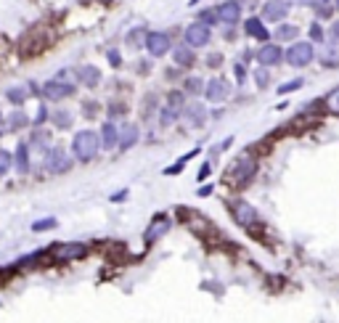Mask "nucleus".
<instances>
[{"label": "nucleus", "instance_id": "obj_8", "mask_svg": "<svg viewBox=\"0 0 339 323\" xmlns=\"http://www.w3.org/2000/svg\"><path fill=\"white\" fill-rule=\"evenodd\" d=\"M231 93H233V85L225 77H212L204 85V98L210 101V104H225V101L231 98Z\"/></svg>", "mask_w": 339, "mask_h": 323}, {"label": "nucleus", "instance_id": "obj_23", "mask_svg": "<svg viewBox=\"0 0 339 323\" xmlns=\"http://www.w3.org/2000/svg\"><path fill=\"white\" fill-rule=\"evenodd\" d=\"M27 125H32V119L27 117V112H22V109H16V112L8 114V119H6V130L8 133H19V130H24Z\"/></svg>", "mask_w": 339, "mask_h": 323}, {"label": "nucleus", "instance_id": "obj_39", "mask_svg": "<svg viewBox=\"0 0 339 323\" xmlns=\"http://www.w3.org/2000/svg\"><path fill=\"white\" fill-rule=\"evenodd\" d=\"M199 24H204V27H210V30H212V27L218 24V14H215V11H202L199 14Z\"/></svg>", "mask_w": 339, "mask_h": 323}, {"label": "nucleus", "instance_id": "obj_17", "mask_svg": "<svg viewBox=\"0 0 339 323\" xmlns=\"http://www.w3.org/2000/svg\"><path fill=\"white\" fill-rule=\"evenodd\" d=\"M98 135H101V149L114 151L117 143H119V125L111 122V119H106V122L101 125V133Z\"/></svg>", "mask_w": 339, "mask_h": 323}, {"label": "nucleus", "instance_id": "obj_10", "mask_svg": "<svg viewBox=\"0 0 339 323\" xmlns=\"http://www.w3.org/2000/svg\"><path fill=\"white\" fill-rule=\"evenodd\" d=\"M212 40V30L210 27H204L199 22H194V24H188L186 27V32H183V43L188 45V48H207Z\"/></svg>", "mask_w": 339, "mask_h": 323}, {"label": "nucleus", "instance_id": "obj_28", "mask_svg": "<svg viewBox=\"0 0 339 323\" xmlns=\"http://www.w3.org/2000/svg\"><path fill=\"white\" fill-rule=\"evenodd\" d=\"M27 96H30V90H27L24 85H16V88H8V93H6V98L8 101H11V104L19 109V106H22L24 104V101H27Z\"/></svg>", "mask_w": 339, "mask_h": 323}, {"label": "nucleus", "instance_id": "obj_18", "mask_svg": "<svg viewBox=\"0 0 339 323\" xmlns=\"http://www.w3.org/2000/svg\"><path fill=\"white\" fill-rule=\"evenodd\" d=\"M74 75H77V82L85 88H98L101 85V69L93 67V64H82V67L74 69Z\"/></svg>", "mask_w": 339, "mask_h": 323}, {"label": "nucleus", "instance_id": "obj_3", "mask_svg": "<svg viewBox=\"0 0 339 323\" xmlns=\"http://www.w3.org/2000/svg\"><path fill=\"white\" fill-rule=\"evenodd\" d=\"M88 252L90 249L80 241H61V244H53L51 249H45V254H48L53 262H74V260L88 257Z\"/></svg>", "mask_w": 339, "mask_h": 323}, {"label": "nucleus", "instance_id": "obj_50", "mask_svg": "<svg viewBox=\"0 0 339 323\" xmlns=\"http://www.w3.org/2000/svg\"><path fill=\"white\" fill-rule=\"evenodd\" d=\"M196 3H202V0H191V6H196Z\"/></svg>", "mask_w": 339, "mask_h": 323}, {"label": "nucleus", "instance_id": "obj_20", "mask_svg": "<svg viewBox=\"0 0 339 323\" xmlns=\"http://www.w3.org/2000/svg\"><path fill=\"white\" fill-rule=\"evenodd\" d=\"M14 167L27 175L32 170V156H30V143H19L16 146V151H14Z\"/></svg>", "mask_w": 339, "mask_h": 323}, {"label": "nucleus", "instance_id": "obj_49", "mask_svg": "<svg viewBox=\"0 0 339 323\" xmlns=\"http://www.w3.org/2000/svg\"><path fill=\"white\" fill-rule=\"evenodd\" d=\"M334 8H336V11H339V0H334Z\"/></svg>", "mask_w": 339, "mask_h": 323}, {"label": "nucleus", "instance_id": "obj_6", "mask_svg": "<svg viewBox=\"0 0 339 323\" xmlns=\"http://www.w3.org/2000/svg\"><path fill=\"white\" fill-rule=\"evenodd\" d=\"M143 45H146V51H148L151 59H162V56H167V53L173 51V38H169L167 32H162V30H154V32H146Z\"/></svg>", "mask_w": 339, "mask_h": 323}, {"label": "nucleus", "instance_id": "obj_24", "mask_svg": "<svg viewBox=\"0 0 339 323\" xmlns=\"http://www.w3.org/2000/svg\"><path fill=\"white\" fill-rule=\"evenodd\" d=\"M162 106H167L169 112H175L178 117H181V109L186 106V93H183V90H169V93H167V101H164Z\"/></svg>", "mask_w": 339, "mask_h": 323}, {"label": "nucleus", "instance_id": "obj_11", "mask_svg": "<svg viewBox=\"0 0 339 323\" xmlns=\"http://www.w3.org/2000/svg\"><path fill=\"white\" fill-rule=\"evenodd\" d=\"M40 96H43L45 101H51V104H59V101L74 96V85H69V82H64V80H59V77H53V80H48V82L40 88Z\"/></svg>", "mask_w": 339, "mask_h": 323}, {"label": "nucleus", "instance_id": "obj_4", "mask_svg": "<svg viewBox=\"0 0 339 323\" xmlns=\"http://www.w3.org/2000/svg\"><path fill=\"white\" fill-rule=\"evenodd\" d=\"M313 59H315V48L310 40H294L284 53V61L294 69H305L307 64H313Z\"/></svg>", "mask_w": 339, "mask_h": 323}, {"label": "nucleus", "instance_id": "obj_44", "mask_svg": "<svg viewBox=\"0 0 339 323\" xmlns=\"http://www.w3.org/2000/svg\"><path fill=\"white\" fill-rule=\"evenodd\" d=\"M223 64V56L220 53H210V59H207V67H212V69H218Z\"/></svg>", "mask_w": 339, "mask_h": 323}, {"label": "nucleus", "instance_id": "obj_9", "mask_svg": "<svg viewBox=\"0 0 339 323\" xmlns=\"http://www.w3.org/2000/svg\"><path fill=\"white\" fill-rule=\"evenodd\" d=\"M289 11H291L289 0H265L262 8H260V19L270 22V24H281L289 16Z\"/></svg>", "mask_w": 339, "mask_h": 323}, {"label": "nucleus", "instance_id": "obj_26", "mask_svg": "<svg viewBox=\"0 0 339 323\" xmlns=\"http://www.w3.org/2000/svg\"><path fill=\"white\" fill-rule=\"evenodd\" d=\"M183 93H186V96H202V93H204V80L196 77V75L186 77V80H183Z\"/></svg>", "mask_w": 339, "mask_h": 323}, {"label": "nucleus", "instance_id": "obj_46", "mask_svg": "<svg viewBox=\"0 0 339 323\" xmlns=\"http://www.w3.org/2000/svg\"><path fill=\"white\" fill-rule=\"evenodd\" d=\"M233 143V138H225V141H220L218 146H215V149H212V154H220V151H225V149H228V146Z\"/></svg>", "mask_w": 339, "mask_h": 323}, {"label": "nucleus", "instance_id": "obj_37", "mask_svg": "<svg viewBox=\"0 0 339 323\" xmlns=\"http://www.w3.org/2000/svg\"><path fill=\"white\" fill-rule=\"evenodd\" d=\"M48 106H45V104H40V106H37V117L32 119V127H43L45 122H48Z\"/></svg>", "mask_w": 339, "mask_h": 323}, {"label": "nucleus", "instance_id": "obj_52", "mask_svg": "<svg viewBox=\"0 0 339 323\" xmlns=\"http://www.w3.org/2000/svg\"><path fill=\"white\" fill-rule=\"evenodd\" d=\"M0 119H3V117H0Z\"/></svg>", "mask_w": 339, "mask_h": 323}, {"label": "nucleus", "instance_id": "obj_35", "mask_svg": "<svg viewBox=\"0 0 339 323\" xmlns=\"http://www.w3.org/2000/svg\"><path fill=\"white\" fill-rule=\"evenodd\" d=\"M302 85H305V80H302V77H294V80H289L286 85H281V88H278V93H281V96H286V93H294V90H299Z\"/></svg>", "mask_w": 339, "mask_h": 323}, {"label": "nucleus", "instance_id": "obj_42", "mask_svg": "<svg viewBox=\"0 0 339 323\" xmlns=\"http://www.w3.org/2000/svg\"><path fill=\"white\" fill-rule=\"evenodd\" d=\"M210 175H212V164H210V162H204L202 167H199V172H196V180L202 183V180H207V178H210Z\"/></svg>", "mask_w": 339, "mask_h": 323}, {"label": "nucleus", "instance_id": "obj_38", "mask_svg": "<svg viewBox=\"0 0 339 323\" xmlns=\"http://www.w3.org/2000/svg\"><path fill=\"white\" fill-rule=\"evenodd\" d=\"M254 82H257V88H268V82H270V72L265 67H260L257 72H254Z\"/></svg>", "mask_w": 339, "mask_h": 323}, {"label": "nucleus", "instance_id": "obj_48", "mask_svg": "<svg viewBox=\"0 0 339 323\" xmlns=\"http://www.w3.org/2000/svg\"><path fill=\"white\" fill-rule=\"evenodd\" d=\"M212 188H215L212 183H204V186L199 188V196H210V193H212Z\"/></svg>", "mask_w": 339, "mask_h": 323}, {"label": "nucleus", "instance_id": "obj_43", "mask_svg": "<svg viewBox=\"0 0 339 323\" xmlns=\"http://www.w3.org/2000/svg\"><path fill=\"white\" fill-rule=\"evenodd\" d=\"M106 59H109L111 67H122V53H119V51H109Z\"/></svg>", "mask_w": 339, "mask_h": 323}, {"label": "nucleus", "instance_id": "obj_14", "mask_svg": "<svg viewBox=\"0 0 339 323\" xmlns=\"http://www.w3.org/2000/svg\"><path fill=\"white\" fill-rule=\"evenodd\" d=\"M257 61H260V67H278V64H284V48L276 43H262V48L257 51Z\"/></svg>", "mask_w": 339, "mask_h": 323}, {"label": "nucleus", "instance_id": "obj_2", "mask_svg": "<svg viewBox=\"0 0 339 323\" xmlns=\"http://www.w3.org/2000/svg\"><path fill=\"white\" fill-rule=\"evenodd\" d=\"M72 156L77 162H82V164H88V162H93L98 156V151H101V135L96 133V130H77L74 133V138H72Z\"/></svg>", "mask_w": 339, "mask_h": 323}, {"label": "nucleus", "instance_id": "obj_21", "mask_svg": "<svg viewBox=\"0 0 339 323\" xmlns=\"http://www.w3.org/2000/svg\"><path fill=\"white\" fill-rule=\"evenodd\" d=\"M167 228H169V220H167V217H156V220H154V223H151V225H148V230H146V236H143V241H146L148 246H151V244L156 241V238H162V236L167 233Z\"/></svg>", "mask_w": 339, "mask_h": 323}, {"label": "nucleus", "instance_id": "obj_29", "mask_svg": "<svg viewBox=\"0 0 339 323\" xmlns=\"http://www.w3.org/2000/svg\"><path fill=\"white\" fill-rule=\"evenodd\" d=\"M196 154H199V149L188 151L186 156H181V159H178V162H173V164H169V167L164 170V175H178V172H183V167H186V162H191V159H194V156H196Z\"/></svg>", "mask_w": 339, "mask_h": 323}, {"label": "nucleus", "instance_id": "obj_47", "mask_svg": "<svg viewBox=\"0 0 339 323\" xmlns=\"http://www.w3.org/2000/svg\"><path fill=\"white\" fill-rule=\"evenodd\" d=\"M127 196H130V191L125 188V191H119V193H111V196H109V199H111V201H114V204H117V201H125Z\"/></svg>", "mask_w": 339, "mask_h": 323}, {"label": "nucleus", "instance_id": "obj_12", "mask_svg": "<svg viewBox=\"0 0 339 323\" xmlns=\"http://www.w3.org/2000/svg\"><path fill=\"white\" fill-rule=\"evenodd\" d=\"M178 119H183V122L188 127H202L207 122V104H202V101H194V104H186L181 109V117Z\"/></svg>", "mask_w": 339, "mask_h": 323}, {"label": "nucleus", "instance_id": "obj_15", "mask_svg": "<svg viewBox=\"0 0 339 323\" xmlns=\"http://www.w3.org/2000/svg\"><path fill=\"white\" fill-rule=\"evenodd\" d=\"M244 35L252 38V40H260V43L270 40V32L265 30V22H262L260 16H249V19H244Z\"/></svg>", "mask_w": 339, "mask_h": 323}, {"label": "nucleus", "instance_id": "obj_1", "mask_svg": "<svg viewBox=\"0 0 339 323\" xmlns=\"http://www.w3.org/2000/svg\"><path fill=\"white\" fill-rule=\"evenodd\" d=\"M254 172H257V156H254L252 151H241L236 159L228 164L225 180H228L233 188H244L254 178Z\"/></svg>", "mask_w": 339, "mask_h": 323}, {"label": "nucleus", "instance_id": "obj_32", "mask_svg": "<svg viewBox=\"0 0 339 323\" xmlns=\"http://www.w3.org/2000/svg\"><path fill=\"white\" fill-rule=\"evenodd\" d=\"M56 225H59V220H56V217H43V220H35V223H32V230H35V233H45V230H53Z\"/></svg>", "mask_w": 339, "mask_h": 323}, {"label": "nucleus", "instance_id": "obj_33", "mask_svg": "<svg viewBox=\"0 0 339 323\" xmlns=\"http://www.w3.org/2000/svg\"><path fill=\"white\" fill-rule=\"evenodd\" d=\"M326 43L334 45V48H339V19H334L331 24H328V30H326Z\"/></svg>", "mask_w": 339, "mask_h": 323}, {"label": "nucleus", "instance_id": "obj_27", "mask_svg": "<svg viewBox=\"0 0 339 323\" xmlns=\"http://www.w3.org/2000/svg\"><path fill=\"white\" fill-rule=\"evenodd\" d=\"M321 64H323L326 69H339V48L328 45V48L321 53Z\"/></svg>", "mask_w": 339, "mask_h": 323}, {"label": "nucleus", "instance_id": "obj_36", "mask_svg": "<svg viewBox=\"0 0 339 323\" xmlns=\"http://www.w3.org/2000/svg\"><path fill=\"white\" fill-rule=\"evenodd\" d=\"M307 32H310V40H313V43H326V32H323V27L318 24V22L310 24Z\"/></svg>", "mask_w": 339, "mask_h": 323}, {"label": "nucleus", "instance_id": "obj_51", "mask_svg": "<svg viewBox=\"0 0 339 323\" xmlns=\"http://www.w3.org/2000/svg\"><path fill=\"white\" fill-rule=\"evenodd\" d=\"M318 3H328V0H318Z\"/></svg>", "mask_w": 339, "mask_h": 323}, {"label": "nucleus", "instance_id": "obj_22", "mask_svg": "<svg viewBox=\"0 0 339 323\" xmlns=\"http://www.w3.org/2000/svg\"><path fill=\"white\" fill-rule=\"evenodd\" d=\"M72 112H67V109H53V112L48 114V125H53L56 130H69L72 127Z\"/></svg>", "mask_w": 339, "mask_h": 323}, {"label": "nucleus", "instance_id": "obj_19", "mask_svg": "<svg viewBox=\"0 0 339 323\" xmlns=\"http://www.w3.org/2000/svg\"><path fill=\"white\" fill-rule=\"evenodd\" d=\"M138 138H140V127L138 125H119V143H117V149L119 151L133 149V146L138 143Z\"/></svg>", "mask_w": 339, "mask_h": 323}, {"label": "nucleus", "instance_id": "obj_30", "mask_svg": "<svg viewBox=\"0 0 339 323\" xmlns=\"http://www.w3.org/2000/svg\"><path fill=\"white\" fill-rule=\"evenodd\" d=\"M323 109H326L328 114L339 117V88H334L331 93H328V96L323 98Z\"/></svg>", "mask_w": 339, "mask_h": 323}, {"label": "nucleus", "instance_id": "obj_13", "mask_svg": "<svg viewBox=\"0 0 339 323\" xmlns=\"http://www.w3.org/2000/svg\"><path fill=\"white\" fill-rule=\"evenodd\" d=\"M215 14H218V22L225 24V27H236L241 22V3L239 0H225L215 8Z\"/></svg>", "mask_w": 339, "mask_h": 323}, {"label": "nucleus", "instance_id": "obj_31", "mask_svg": "<svg viewBox=\"0 0 339 323\" xmlns=\"http://www.w3.org/2000/svg\"><path fill=\"white\" fill-rule=\"evenodd\" d=\"M11 167H14V154L0 149V178H6V175L11 172Z\"/></svg>", "mask_w": 339, "mask_h": 323}, {"label": "nucleus", "instance_id": "obj_40", "mask_svg": "<svg viewBox=\"0 0 339 323\" xmlns=\"http://www.w3.org/2000/svg\"><path fill=\"white\" fill-rule=\"evenodd\" d=\"M82 114H85V117H88V119H93V117H96V114H98V106H96V101H93V98H88V101H82Z\"/></svg>", "mask_w": 339, "mask_h": 323}, {"label": "nucleus", "instance_id": "obj_5", "mask_svg": "<svg viewBox=\"0 0 339 323\" xmlns=\"http://www.w3.org/2000/svg\"><path fill=\"white\" fill-rule=\"evenodd\" d=\"M43 167L51 175H64V172H69L74 167V159L61 149V146H48V151H45V156H43Z\"/></svg>", "mask_w": 339, "mask_h": 323}, {"label": "nucleus", "instance_id": "obj_45", "mask_svg": "<svg viewBox=\"0 0 339 323\" xmlns=\"http://www.w3.org/2000/svg\"><path fill=\"white\" fill-rule=\"evenodd\" d=\"M233 72H236V80H239V82H244V80H247V67H244L241 61L236 64V67H233Z\"/></svg>", "mask_w": 339, "mask_h": 323}, {"label": "nucleus", "instance_id": "obj_41", "mask_svg": "<svg viewBox=\"0 0 339 323\" xmlns=\"http://www.w3.org/2000/svg\"><path fill=\"white\" fill-rule=\"evenodd\" d=\"M143 40H146V32H143V30H133V32L127 35V43H130V45H140Z\"/></svg>", "mask_w": 339, "mask_h": 323}, {"label": "nucleus", "instance_id": "obj_7", "mask_svg": "<svg viewBox=\"0 0 339 323\" xmlns=\"http://www.w3.org/2000/svg\"><path fill=\"white\" fill-rule=\"evenodd\" d=\"M231 215H233V220L241 225V228H247V230H252L254 225L260 223V215H257V209H254L249 201H244V199H239V201H231Z\"/></svg>", "mask_w": 339, "mask_h": 323}, {"label": "nucleus", "instance_id": "obj_34", "mask_svg": "<svg viewBox=\"0 0 339 323\" xmlns=\"http://www.w3.org/2000/svg\"><path fill=\"white\" fill-rule=\"evenodd\" d=\"M106 112H109V119L114 122V117H125L127 114V106L122 104V101H111V104L106 106Z\"/></svg>", "mask_w": 339, "mask_h": 323}, {"label": "nucleus", "instance_id": "obj_16", "mask_svg": "<svg viewBox=\"0 0 339 323\" xmlns=\"http://www.w3.org/2000/svg\"><path fill=\"white\" fill-rule=\"evenodd\" d=\"M173 61H175L178 69H194L196 67V51L188 48L186 43H181L173 48Z\"/></svg>", "mask_w": 339, "mask_h": 323}, {"label": "nucleus", "instance_id": "obj_25", "mask_svg": "<svg viewBox=\"0 0 339 323\" xmlns=\"http://www.w3.org/2000/svg\"><path fill=\"white\" fill-rule=\"evenodd\" d=\"M297 35H299V27H294V24H284V22H281V24L276 27V32H273V38H276V40H284V43H294V40H297Z\"/></svg>", "mask_w": 339, "mask_h": 323}]
</instances>
